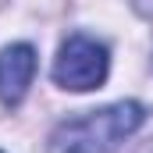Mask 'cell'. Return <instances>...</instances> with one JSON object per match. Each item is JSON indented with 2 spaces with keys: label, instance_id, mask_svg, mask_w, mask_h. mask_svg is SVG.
<instances>
[{
  "label": "cell",
  "instance_id": "obj_1",
  "mask_svg": "<svg viewBox=\"0 0 153 153\" xmlns=\"http://www.w3.org/2000/svg\"><path fill=\"white\" fill-rule=\"evenodd\" d=\"M139 125H143V107L135 100L85 111L53 128L50 153H114Z\"/></svg>",
  "mask_w": 153,
  "mask_h": 153
},
{
  "label": "cell",
  "instance_id": "obj_2",
  "mask_svg": "<svg viewBox=\"0 0 153 153\" xmlns=\"http://www.w3.org/2000/svg\"><path fill=\"white\" fill-rule=\"evenodd\" d=\"M107 68H111V57H107L103 43L89 36H71L53 61V82L64 89H75V93L100 89L107 82Z\"/></svg>",
  "mask_w": 153,
  "mask_h": 153
},
{
  "label": "cell",
  "instance_id": "obj_3",
  "mask_svg": "<svg viewBox=\"0 0 153 153\" xmlns=\"http://www.w3.org/2000/svg\"><path fill=\"white\" fill-rule=\"evenodd\" d=\"M32 75H36V50L29 43H14L0 50V100L7 107L22 103V96L32 85Z\"/></svg>",
  "mask_w": 153,
  "mask_h": 153
},
{
  "label": "cell",
  "instance_id": "obj_4",
  "mask_svg": "<svg viewBox=\"0 0 153 153\" xmlns=\"http://www.w3.org/2000/svg\"><path fill=\"white\" fill-rule=\"evenodd\" d=\"M132 7H135L143 18H153V0H132Z\"/></svg>",
  "mask_w": 153,
  "mask_h": 153
}]
</instances>
